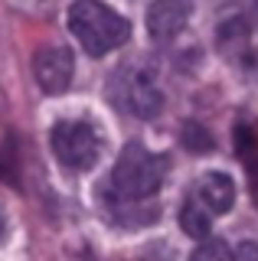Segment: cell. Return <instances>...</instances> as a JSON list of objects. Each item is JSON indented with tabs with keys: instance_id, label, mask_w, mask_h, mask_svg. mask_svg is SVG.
Returning <instances> with one entry per match:
<instances>
[{
	"instance_id": "cell-1",
	"label": "cell",
	"mask_w": 258,
	"mask_h": 261,
	"mask_svg": "<svg viewBox=\"0 0 258 261\" xmlns=\"http://www.w3.org/2000/svg\"><path fill=\"white\" fill-rule=\"evenodd\" d=\"M164 176H167V160L160 157V153L147 150L144 144H127L124 150H121L111 176H108L105 199H108V206L144 202L160 190Z\"/></svg>"
},
{
	"instance_id": "cell-2",
	"label": "cell",
	"mask_w": 258,
	"mask_h": 261,
	"mask_svg": "<svg viewBox=\"0 0 258 261\" xmlns=\"http://www.w3.org/2000/svg\"><path fill=\"white\" fill-rule=\"evenodd\" d=\"M69 30L72 36L82 43L88 56H105L111 49H118L127 39V27L124 16H118L111 7L98 4V0H79L69 10Z\"/></svg>"
},
{
	"instance_id": "cell-3",
	"label": "cell",
	"mask_w": 258,
	"mask_h": 261,
	"mask_svg": "<svg viewBox=\"0 0 258 261\" xmlns=\"http://www.w3.org/2000/svg\"><path fill=\"white\" fill-rule=\"evenodd\" d=\"M236 202V186L232 179L213 170V173H203L193 183V190L187 193V202L180 209V225L183 232L193 235V239H206L209 235V225H213L216 216L232 209Z\"/></svg>"
},
{
	"instance_id": "cell-4",
	"label": "cell",
	"mask_w": 258,
	"mask_h": 261,
	"mask_svg": "<svg viewBox=\"0 0 258 261\" xmlns=\"http://www.w3.org/2000/svg\"><path fill=\"white\" fill-rule=\"evenodd\" d=\"M53 153L66 170H88L101 153V134L88 121H59L53 127Z\"/></svg>"
},
{
	"instance_id": "cell-5",
	"label": "cell",
	"mask_w": 258,
	"mask_h": 261,
	"mask_svg": "<svg viewBox=\"0 0 258 261\" xmlns=\"http://www.w3.org/2000/svg\"><path fill=\"white\" fill-rule=\"evenodd\" d=\"M108 92L121 111L138 114V118H157L164 108V92L147 69H121L111 79Z\"/></svg>"
},
{
	"instance_id": "cell-6",
	"label": "cell",
	"mask_w": 258,
	"mask_h": 261,
	"mask_svg": "<svg viewBox=\"0 0 258 261\" xmlns=\"http://www.w3.org/2000/svg\"><path fill=\"white\" fill-rule=\"evenodd\" d=\"M33 72H36V82L46 95H62L72 82L75 62H72V53L66 46H46L36 53Z\"/></svg>"
},
{
	"instance_id": "cell-7",
	"label": "cell",
	"mask_w": 258,
	"mask_h": 261,
	"mask_svg": "<svg viewBox=\"0 0 258 261\" xmlns=\"http://www.w3.org/2000/svg\"><path fill=\"white\" fill-rule=\"evenodd\" d=\"M190 0H154L147 10V33L157 43H170V39L187 27L190 20Z\"/></svg>"
},
{
	"instance_id": "cell-8",
	"label": "cell",
	"mask_w": 258,
	"mask_h": 261,
	"mask_svg": "<svg viewBox=\"0 0 258 261\" xmlns=\"http://www.w3.org/2000/svg\"><path fill=\"white\" fill-rule=\"evenodd\" d=\"M190 261H258V245L252 242H242V245H225L219 239L203 242L196 251L190 255Z\"/></svg>"
},
{
	"instance_id": "cell-9",
	"label": "cell",
	"mask_w": 258,
	"mask_h": 261,
	"mask_svg": "<svg viewBox=\"0 0 258 261\" xmlns=\"http://www.w3.org/2000/svg\"><path fill=\"white\" fill-rule=\"evenodd\" d=\"M236 144H239V157L245 163L248 176H258V137H255V130L242 124L236 130Z\"/></svg>"
},
{
	"instance_id": "cell-10",
	"label": "cell",
	"mask_w": 258,
	"mask_h": 261,
	"mask_svg": "<svg viewBox=\"0 0 258 261\" xmlns=\"http://www.w3.org/2000/svg\"><path fill=\"white\" fill-rule=\"evenodd\" d=\"M183 144H187L193 153H206V150H213V137H209L199 124H187V127H183Z\"/></svg>"
},
{
	"instance_id": "cell-11",
	"label": "cell",
	"mask_w": 258,
	"mask_h": 261,
	"mask_svg": "<svg viewBox=\"0 0 258 261\" xmlns=\"http://www.w3.org/2000/svg\"><path fill=\"white\" fill-rule=\"evenodd\" d=\"M252 196H255V206H258V176H252Z\"/></svg>"
}]
</instances>
